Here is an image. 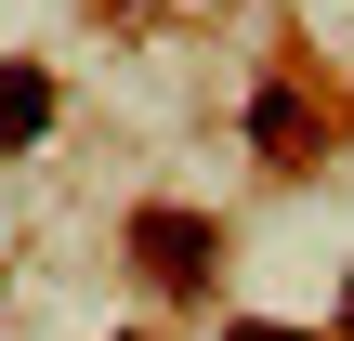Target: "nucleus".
<instances>
[{
    "mask_svg": "<svg viewBox=\"0 0 354 341\" xmlns=\"http://www.w3.org/2000/svg\"><path fill=\"white\" fill-rule=\"evenodd\" d=\"M131 250H145V263H158L171 289H197V263H210V237H197L184 210H145V223H131Z\"/></svg>",
    "mask_w": 354,
    "mask_h": 341,
    "instance_id": "nucleus-1",
    "label": "nucleus"
},
{
    "mask_svg": "<svg viewBox=\"0 0 354 341\" xmlns=\"http://www.w3.org/2000/svg\"><path fill=\"white\" fill-rule=\"evenodd\" d=\"M53 131V79L39 66H0V145H39Z\"/></svg>",
    "mask_w": 354,
    "mask_h": 341,
    "instance_id": "nucleus-2",
    "label": "nucleus"
},
{
    "mask_svg": "<svg viewBox=\"0 0 354 341\" xmlns=\"http://www.w3.org/2000/svg\"><path fill=\"white\" fill-rule=\"evenodd\" d=\"M236 341H302V329H236Z\"/></svg>",
    "mask_w": 354,
    "mask_h": 341,
    "instance_id": "nucleus-3",
    "label": "nucleus"
}]
</instances>
